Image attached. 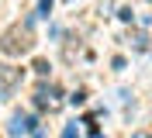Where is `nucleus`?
<instances>
[{"label":"nucleus","mask_w":152,"mask_h":138,"mask_svg":"<svg viewBox=\"0 0 152 138\" xmlns=\"http://www.w3.org/2000/svg\"><path fill=\"white\" fill-rule=\"evenodd\" d=\"M0 48H4L7 55H24V52H31V48H35V35H31V28H28V24L7 28V31L0 35Z\"/></svg>","instance_id":"nucleus-1"},{"label":"nucleus","mask_w":152,"mask_h":138,"mask_svg":"<svg viewBox=\"0 0 152 138\" xmlns=\"http://www.w3.org/2000/svg\"><path fill=\"white\" fill-rule=\"evenodd\" d=\"M31 124H35V121H31L28 114H14V121H10V135H24Z\"/></svg>","instance_id":"nucleus-3"},{"label":"nucleus","mask_w":152,"mask_h":138,"mask_svg":"<svg viewBox=\"0 0 152 138\" xmlns=\"http://www.w3.org/2000/svg\"><path fill=\"white\" fill-rule=\"evenodd\" d=\"M18 83H21V69H14V66H0V93H4V97H7Z\"/></svg>","instance_id":"nucleus-2"},{"label":"nucleus","mask_w":152,"mask_h":138,"mask_svg":"<svg viewBox=\"0 0 152 138\" xmlns=\"http://www.w3.org/2000/svg\"><path fill=\"white\" fill-rule=\"evenodd\" d=\"M135 138H145V135H135Z\"/></svg>","instance_id":"nucleus-4"}]
</instances>
